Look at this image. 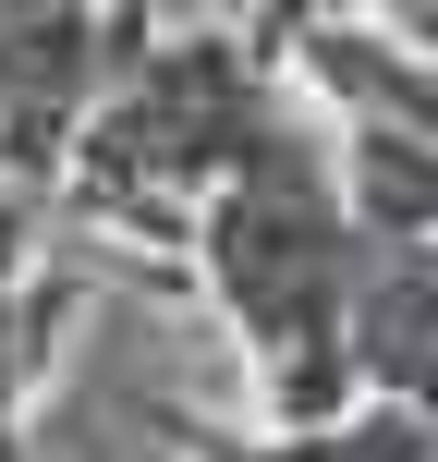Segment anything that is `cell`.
<instances>
[{"label":"cell","instance_id":"3","mask_svg":"<svg viewBox=\"0 0 438 462\" xmlns=\"http://www.w3.org/2000/svg\"><path fill=\"white\" fill-rule=\"evenodd\" d=\"M231 462V450H219ZM268 462H438V414H415V402H377V414H317L293 426Z\"/></svg>","mask_w":438,"mask_h":462},{"label":"cell","instance_id":"2","mask_svg":"<svg viewBox=\"0 0 438 462\" xmlns=\"http://www.w3.org/2000/svg\"><path fill=\"white\" fill-rule=\"evenodd\" d=\"M353 365L390 402L438 414V244H402L353 280Z\"/></svg>","mask_w":438,"mask_h":462},{"label":"cell","instance_id":"1","mask_svg":"<svg viewBox=\"0 0 438 462\" xmlns=\"http://www.w3.org/2000/svg\"><path fill=\"white\" fill-rule=\"evenodd\" d=\"M208 268H219V304L244 317L256 365H268L280 414L317 426L353 377V219H341V183L280 122L219 171Z\"/></svg>","mask_w":438,"mask_h":462},{"label":"cell","instance_id":"4","mask_svg":"<svg viewBox=\"0 0 438 462\" xmlns=\"http://www.w3.org/2000/svg\"><path fill=\"white\" fill-rule=\"evenodd\" d=\"M13 462H146L135 439H98V426H73V439H37V450H13Z\"/></svg>","mask_w":438,"mask_h":462}]
</instances>
